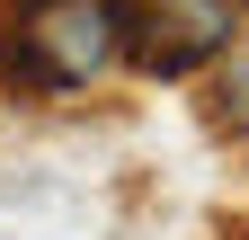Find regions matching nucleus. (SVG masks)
<instances>
[{"label":"nucleus","instance_id":"obj_1","mask_svg":"<svg viewBox=\"0 0 249 240\" xmlns=\"http://www.w3.org/2000/svg\"><path fill=\"white\" fill-rule=\"evenodd\" d=\"M107 63H124L116 0H18V27H9V45H0V71L18 89L71 98V89H89Z\"/></svg>","mask_w":249,"mask_h":240},{"label":"nucleus","instance_id":"obj_2","mask_svg":"<svg viewBox=\"0 0 249 240\" xmlns=\"http://www.w3.org/2000/svg\"><path fill=\"white\" fill-rule=\"evenodd\" d=\"M116 36L124 63L151 80H187L205 63H223L240 36V0H116Z\"/></svg>","mask_w":249,"mask_h":240},{"label":"nucleus","instance_id":"obj_3","mask_svg":"<svg viewBox=\"0 0 249 240\" xmlns=\"http://www.w3.org/2000/svg\"><path fill=\"white\" fill-rule=\"evenodd\" d=\"M213 125L249 134V53H223L213 63Z\"/></svg>","mask_w":249,"mask_h":240}]
</instances>
